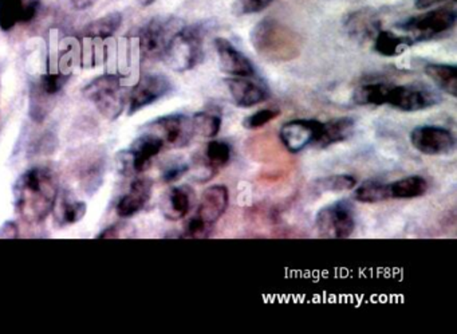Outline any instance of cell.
<instances>
[{
	"mask_svg": "<svg viewBox=\"0 0 457 334\" xmlns=\"http://www.w3.org/2000/svg\"><path fill=\"white\" fill-rule=\"evenodd\" d=\"M60 184L47 168H33L23 173L14 186L15 208L28 223H39L54 210Z\"/></svg>",
	"mask_w": 457,
	"mask_h": 334,
	"instance_id": "cell-1",
	"label": "cell"
},
{
	"mask_svg": "<svg viewBox=\"0 0 457 334\" xmlns=\"http://www.w3.org/2000/svg\"><path fill=\"white\" fill-rule=\"evenodd\" d=\"M251 44L261 57L271 63L295 60L302 49L301 37L272 18H264L253 29Z\"/></svg>",
	"mask_w": 457,
	"mask_h": 334,
	"instance_id": "cell-2",
	"label": "cell"
},
{
	"mask_svg": "<svg viewBox=\"0 0 457 334\" xmlns=\"http://www.w3.org/2000/svg\"><path fill=\"white\" fill-rule=\"evenodd\" d=\"M204 58V31L200 26H183L170 39L162 60L172 71H192Z\"/></svg>",
	"mask_w": 457,
	"mask_h": 334,
	"instance_id": "cell-3",
	"label": "cell"
},
{
	"mask_svg": "<svg viewBox=\"0 0 457 334\" xmlns=\"http://www.w3.org/2000/svg\"><path fill=\"white\" fill-rule=\"evenodd\" d=\"M456 21L457 14L453 9L441 7L409 18L405 22L398 23L397 28L405 31L408 34L406 37H409L413 44H419L449 33L456 25Z\"/></svg>",
	"mask_w": 457,
	"mask_h": 334,
	"instance_id": "cell-4",
	"label": "cell"
},
{
	"mask_svg": "<svg viewBox=\"0 0 457 334\" xmlns=\"http://www.w3.org/2000/svg\"><path fill=\"white\" fill-rule=\"evenodd\" d=\"M84 93L108 119H116L124 109L125 92L119 76L105 74L98 77L85 88Z\"/></svg>",
	"mask_w": 457,
	"mask_h": 334,
	"instance_id": "cell-5",
	"label": "cell"
},
{
	"mask_svg": "<svg viewBox=\"0 0 457 334\" xmlns=\"http://www.w3.org/2000/svg\"><path fill=\"white\" fill-rule=\"evenodd\" d=\"M320 237L328 239H345L354 232V208L349 200H338L320 208L315 218Z\"/></svg>",
	"mask_w": 457,
	"mask_h": 334,
	"instance_id": "cell-6",
	"label": "cell"
},
{
	"mask_svg": "<svg viewBox=\"0 0 457 334\" xmlns=\"http://www.w3.org/2000/svg\"><path fill=\"white\" fill-rule=\"evenodd\" d=\"M443 101L440 93L428 85H390L386 105L405 113L433 108Z\"/></svg>",
	"mask_w": 457,
	"mask_h": 334,
	"instance_id": "cell-7",
	"label": "cell"
},
{
	"mask_svg": "<svg viewBox=\"0 0 457 334\" xmlns=\"http://www.w3.org/2000/svg\"><path fill=\"white\" fill-rule=\"evenodd\" d=\"M183 26L181 21L173 17H157L146 23L140 33V50L144 57L162 58L170 39Z\"/></svg>",
	"mask_w": 457,
	"mask_h": 334,
	"instance_id": "cell-8",
	"label": "cell"
},
{
	"mask_svg": "<svg viewBox=\"0 0 457 334\" xmlns=\"http://www.w3.org/2000/svg\"><path fill=\"white\" fill-rule=\"evenodd\" d=\"M411 143L416 151L427 156H444L456 148L451 130L438 125H420L411 132Z\"/></svg>",
	"mask_w": 457,
	"mask_h": 334,
	"instance_id": "cell-9",
	"label": "cell"
},
{
	"mask_svg": "<svg viewBox=\"0 0 457 334\" xmlns=\"http://www.w3.org/2000/svg\"><path fill=\"white\" fill-rule=\"evenodd\" d=\"M149 129L157 138H162L164 146L170 148H184L191 143L195 130L191 117L186 114H170L160 117L156 121L148 125Z\"/></svg>",
	"mask_w": 457,
	"mask_h": 334,
	"instance_id": "cell-10",
	"label": "cell"
},
{
	"mask_svg": "<svg viewBox=\"0 0 457 334\" xmlns=\"http://www.w3.org/2000/svg\"><path fill=\"white\" fill-rule=\"evenodd\" d=\"M320 128L322 122L318 120H291L280 128V141L290 154H299L317 143Z\"/></svg>",
	"mask_w": 457,
	"mask_h": 334,
	"instance_id": "cell-11",
	"label": "cell"
},
{
	"mask_svg": "<svg viewBox=\"0 0 457 334\" xmlns=\"http://www.w3.org/2000/svg\"><path fill=\"white\" fill-rule=\"evenodd\" d=\"M172 89L170 79L162 74H146L135 85L129 98V114L152 105Z\"/></svg>",
	"mask_w": 457,
	"mask_h": 334,
	"instance_id": "cell-12",
	"label": "cell"
},
{
	"mask_svg": "<svg viewBox=\"0 0 457 334\" xmlns=\"http://www.w3.org/2000/svg\"><path fill=\"white\" fill-rule=\"evenodd\" d=\"M229 95L239 108H253L269 100L270 89L256 76L227 79Z\"/></svg>",
	"mask_w": 457,
	"mask_h": 334,
	"instance_id": "cell-13",
	"label": "cell"
},
{
	"mask_svg": "<svg viewBox=\"0 0 457 334\" xmlns=\"http://www.w3.org/2000/svg\"><path fill=\"white\" fill-rule=\"evenodd\" d=\"M216 53H218L219 65L224 73L231 77L255 76V68L253 63L240 53L228 39L216 38L213 41Z\"/></svg>",
	"mask_w": 457,
	"mask_h": 334,
	"instance_id": "cell-14",
	"label": "cell"
},
{
	"mask_svg": "<svg viewBox=\"0 0 457 334\" xmlns=\"http://www.w3.org/2000/svg\"><path fill=\"white\" fill-rule=\"evenodd\" d=\"M164 148V143L162 138H157L154 133H145L140 136L127 152V165L133 172H144L148 170L152 160L160 154Z\"/></svg>",
	"mask_w": 457,
	"mask_h": 334,
	"instance_id": "cell-15",
	"label": "cell"
},
{
	"mask_svg": "<svg viewBox=\"0 0 457 334\" xmlns=\"http://www.w3.org/2000/svg\"><path fill=\"white\" fill-rule=\"evenodd\" d=\"M228 205V188L223 184H215L203 192L196 215L213 226L226 213Z\"/></svg>",
	"mask_w": 457,
	"mask_h": 334,
	"instance_id": "cell-16",
	"label": "cell"
},
{
	"mask_svg": "<svg viewBox=\"0 0 457 334\" xmlns=\"http://www.w3.org/2000/svg\"><path fill=\"white\" fill-rule=\"evenodd\" d=\"M347 34L357 42L373 41L381 30V21L378 15L370 9L358 10L347 15L345 21Z\"/></svg>",
	"mask_w": 457,
	"mask_h": 334,
	"instance_id": "cell-17",
	"label": "cell"
},
{
	"mask_svg": "<svg viewBox=\"0 0 457 334\" xmlns=\"http://www.w3.org/2000/svg\"><path fill=\"white\" fill-rule=\"evenodd\" d=\"M194 192L188 187H173L162 200V213L168 221H181L191 211Z\"/></svg>",
	"mask_w": 457,
	"mask_h": 334,
	"instance_id": "cell-18",
	"label": "cell"
},
{
	"mask_svg": "<svg viewBox=\"0 0 457 334\" xmlns=\"http://www.w3.org/2000/svg\"><path fill=\"white\" fill-rule=\"evenodd\" d=\"M151 194V181L148 179H137L133 181L129 192L120 200L119 205H117V213L121 218H130V216L136 215L145 207Z\"/></svg>",
	"mask_w": 457,
	"mask_h": 334,
	"instance_id": "cell-19",
	"label": "cell"
},
{
	"mask_svg": "<svg viewBox=\"0 0 457 334\" xmlns=\"http://www.w3.org/2000/svg\"><path fill=\"white\" fill-rule=\"evenodd\" d=\"M355 122L350 117H337L322 122L320 138L314 144L317 148H328L334 144L344 143L352 138L354 132Z\"/></svg>",
	"mask_w": 457,
	"mask_h": 334,
	"instance_id": "cell-20",
	"label": "cell"
},
{
	"mask_svg": "<svg viewBox=\"0 0 457 334\" xmlns=\"http://www.w3.org/2000/svg\"><path fill=\"white\" fill-rule=\"evenodd\" d=\"M425 74L435 82L438 89L446 95L456 97L457 96V68L446 63H427L424 66Z\"/></svg>",
	"mask_w": 457,
	"mask_h": 334,
	"instance_id": "cell-21",
	"label": "cell"
},
{
	"mask_svg": "<svg viewBox=\"0 0 457 334\" xmlns=\"http://www.w3.org/2000/svg\"><path fill=\"white\" fill-rule=\"evenodd\" d=\"M231 146L223 140H212L205 146L204 156H203V168L208 175L212 176L220 168L226 167L231 162Z\"/></svg>",
	"mask_w": 457,
	"mask_h": 334,
	"instance_id": "cell-22",
	"label": "cell"
},
{
	"mask_svg": "<svg viewBox=\"0 0 457 334\" xmlns=\"http://www.w3.org/2000/svg\"><path fill=\"white\" fill-rule=\"evenodd\" d=\"M373 41L374 50L384 57H397L414 45L409 37L385 30H379Z\"/></svg>",
	"mask_w": 457,
	"mask_h": 334,
	"instance_id": "cell-23",
	"label": "cell"
},
{
	"mask_svg": "<svg viewBox=\"0 0 457 334\" xmlns=\"http://www.w3.org/2000/svg\"><path fill=\"white\" fill-rule=\"evenodd\" d=\"M390 85L392 84H386V82H371V84L361 85L354 90L353 101L361 106L386 105Z\"/></svg>",
	"mask_w": 457,
	"mask_h": 334,
	"instance_id": "cell-24",
	"label": "cell"
},
{
	"mask_svg": "<svg viewBox=\"0 0 457 334\" xmlns=\"http://www.w3.org/2000/svg\"><path fill=\"white\" fill-rule=\"evenodd\" d=\"M392 199H416L427 194L428 181L421 176H406L389 183Z\"/></svg>",
	"mask_w": 457,
	"mask_h": 334,
	"instance_id": "cell-25",
	"label": "cell"
},
{
	"mask_svg": "<svg viewBox=\"0 0 457 334\" xmlns=\"http://www.w3.org/2000/svg\"><path fill=\"white\" fill-rule=\"evenodd\" d=\"M354 199L357 202L365 203V205L386 202V200L392 199L389 183L379 180L363 181L361 186L355 188Z\"/></svg>",
	"mask_w": 457,
	"mask_h": 334,
	"instance_id": "cell-26",
	"label": "cell"
},
{
	"mask_svg": "<svg viewBox=\"0 0 457 334\" xmlns=\"http://www.w3.org/2000/svg\"><path fill=\"white\" fill-rule=\"evenodd\" d=\"M55 213H57V221L61 226H69V224L77 223L84 218L87 213V205L79 200H73V197L63 196L60 203L55 202Z\"/></svg>",
	"mask_w": 457,
	"mask_h": 334,
	"instance_id": "cell-27",
	"label": "cell"
},
{
	"mask_svg": "<svg viewBox=\"0 0 457 334\" xmlns=\"http://www.w3.org/2000/svg\"><path fill=\"white\" fill-rule=\"evenodd\" d=\"M121 23L122 15L120 13H112L87 26L85 34L92 38H109L119 30Z\"/></svg>",
	"mask_w": 457,
	"mask_h": 334,
	"instance_id": "cell-28",
	"label": "cell"
},
{
	"mask_svg": "<svg viewBox=\"0 0 457 334\" xmlns=\"http://www.w3.org/2000/svg\"><path fill=\"white\" fill-rule=\"evenodd\" d=\"M23 0H0V29L10 31L22 23Z\"/></svg>",
	"mask_w": 457,
	"mask_h": 334,
	"instance_id": "cell-29",
	"label": "cell"
},
{
	"mask_svg": "<svg viewBox=\"0 0 457 334\" xmlns=\"http://www.w3.org/2000/svg\"><path fill=\"white\" fill-rule=\"evenodd\" d=\"M195 133L205 138H213L221 129V117L210 112H199L191 117Z\"/></svg>",
	"mask_w": 457,
	"mask_h": 334,
	"instance_id": "cell-30",
	"label": "cell"
},
{
	"mask_svg": "<svg viewBox=\"0 0 457 334\" xmlns=\"http://www.w3.org/2000/svg\"><path fill=\"white\" fill-rule=\"evenodd\" d=\"M357 180L352 175H333L328 178L318 179L314 181V189L317 194H325V192H344L355 188Z\"/></svg>",
	"mask_w": 457,
	"mask_h": 334,
	"instance_id": "cell-31",
	"label": "cell"
},
{
	"mask_svg": "<svg viewBox=\"0 0 457 334\" xmlns=\"http://www.w3.org/2000/svg\"><path fill=\"white\" fill-rule=\"evenodd\" d=\"M212 224L203 221L200 216L195 213L184 227L183 238H191V239H205L212 234Z\"/></svg>",
	"mask_w": 457,
	"mask_h": 334,
	"instance_id": "cell-32",
	"label": "cell"
},
{
	"mask_svg": "<svg viewBox=\"0 0 457 334\" xmlns=\"http://www.w3.org/2000/svg\"><path fill=\"white\" fill-rule=\"evenodd\" d=\"M271 4L272 0H234L232 14L237 17L256 14L266 10Z\"/></svg>",
	"mask_w": 457,
	"mask_h": 334,
	"instance_id": "cell-33",
	"label": "cell"
},
{
	"mask_svg": "<svg viewBox=\"0 0 457 334\" xmlns=\"http://www.w3.org/2000/svg\"><path fill=\"white\" fill-rule=\"evenodd\" d=\"M280 112L278 109H261V111L255 112V113L250 114L243 120V127L245 129H259V128L264 127V125L271 122L272 120L279 117Z\"/></svg>",
	"mask_w": 457,
	"mask_h": 334,
	"instance_id": "cell-34",
	"label": "cell"
},
{
	"mask_svg": "<svg viewBox=\"0 0 457 334\" xmlns=\"http://www.w3.org/2000/svg\"><path fill=\"white\" fill-rule=\"evenodd\" d=\"M66 82H68V77L63 76V74H46L41 79L42 92L50 96L55 95V93L62 90Z\"/></svg>",
	"mask_w": 457,
	"mask_h": 334,
	"instance_id": "cell-35",
	"label": "cell"
},
{
	"mask_svg": "<svg viewBox=\"0 0 457 334\" xmlns=\"http://www.w3.org/2000/svg\"><path fill=\"white\" fill-rule=\"evenodd\" d=\"M189 171V165L184 163H178V164L170 165L162 173V179L165 183H172V181L179 180L181 176L186 175Z\"/></svg>",
	"mask_w": 457,
	"mask_h": 334,
	"instance_id": "cell-36",
	"label": "cell"
},
{
	"mask_svg": "<svg viewBox=\"0 0 457 334\" xmlns=\"http://www.w3.org/2000/svg\"><path fill=\"white\" fill-rule=\"evenodd\" d=\"M39 9V0H29L23 7L22 23H29L37 17Z\"/></svg>",
	"mask_w": 457,
	"mask_h": 334,
	"instance_id": "cell-37",
	"label": "cell"
},
{
	"mask_svg": "<svg viewBox=\"0 0 457 334\" xmlns=\"http://www.w3.org/2000/svg\"><path fill=\"white\" fill-rule=\"evenodd\" d=\"M18 229L17 224L9 221V223L4 224V227L0 229V238H17Z\"/></svg>",
	"mask_w": 457,
	"mask_h": 334,
	"instance_id": "cell-38",
	"label": "cell"
},
{
	"mask_svg": "<svg viewBox=\"0 0 457 334\" xmlns=\"http://www.w3.org/2000/svg\"><path fill=\"white\" fill-rule=\"evenodd\" d=\"M441 2H446V0H414V6L417 10H427ZM452 2H456V0H452Z\"/></svg>",
	"mask_w": 457,
	"mask_h": 334,
	"instance_id": "cell-39",
	"label": "cell"
},
{
	"mask_svg": "<svg viewBox=\"0 0 457 334\" xmlns=\"http://www.w3.org/2000/svg\"><path fill=\"white\" fill-rule=\"evenodd\" d=\"M97 0H73V4L76 9L85 10L87 7L93 6Z\"/></svg>",
	"mask_w": 457,
	"mask_h": 334,
	"instance_id": "cell-40",
	"label": "cell"
},
{
	"mask_svg": "<svg viewBox=\"0 0 457 334\" xmlns=\"http://www.w3.org/2000/svg\"><path fill=\"white\" fill-rule=\"evenodd\" d=\"M154 2H156V0H138V4H140L143 7L152 6Z\"/></svg>",
	"mask_w": 457,
	"mask_h": 334,
	"instance_id": "cell-41",
	"label": "cell"
}]
</instances>
